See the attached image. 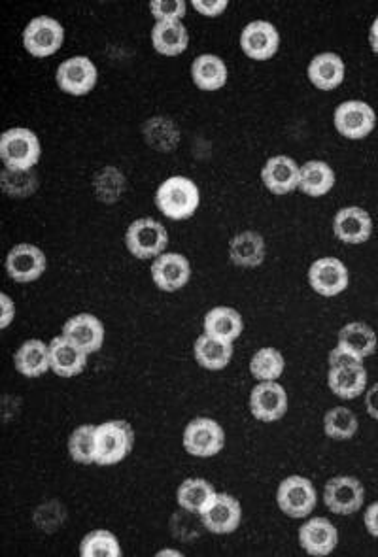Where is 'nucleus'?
Segmentation results:
<instances>
[{
    "label": "nucleus",
    "mask_w": 378,
    "mask_h": 557,
    "mask_svg": "<svg viewBox=\"0 0 378 557\" xmlns=\"http://www.w3.org/2000/svg\"><path fill=\"white\" fill-rule=\"evenodd\" d=\"M155 206L167 220L186 221L199 210L201 191L186 176H171L157 187Z\"/></svg>",
    "instance_id": "1"
},
{
    "label": "nucleus",
    "mask_w": 378,
    "mask_h": 557,
    "mask_svg": "<svg viewBox=\"0 0 378 557\" xmlns=\"http://www.w3.org/2000/svg\"><path fill=\"white\" fill-rule=\"evenodd\" d=\"M135 446V429L125 420H110L95 429V465L114 467L125 461Z\"/></svg>",
    "instance_id": "2"
},
{
    "label": "nucleus",
    "mask_w": 378,
    "mask_h": 557,
    "mask_svg": "<svg viewBox=\"0 0 378 557\" xmlns=\"http://www.w3.org/2000/svg\"><path fill=\"white\" fill-rule=\"evenodd\" d=\"M42 155L36 133L27 127H14L0 136V159L4 169L27 172L35 169Z\"/></svg>",
    "instance_id": "3"
},
{
    "label": "nucleus",
    "mask_w": 378,
    "mask_h": 557,
    "mask_svg": "<svg viewBox=\"0 0 378 557\" xmlns=\"http://www.w3.org/2000/svg\"><path fill=\"white\" fill-rule=\"evenodd\" d=\"M125 246L140 261L157 259L169 248L167 227L154 218H138L125 231Z\"/></svg>",
    "instance_id": "4"
},
{
    "label": "nucleus",
    "mask_w": 378,
    "mask_h": 557,
    "mask_svg": "<svg viewBox=\"0 0 378 557\" xmlns=\"http://www.w3.org/2000/svg\"><path fill=\"white\" fill-rule=\"evenodd\" d=\"M318 503V493L307 476L292 474L284 478L276 490V505L293 520H305Z\"/></svg>",
    "instance_id": "5"
},
{
    "label": "nucleus",
    "mask_w": 378,
    "mask_h": 557,
    "mask_svg": "<svg viewBox=\"0 0 378 557\" xmlns=\"http://www.w3.org/2000/svg\"><path fill=\"white\" fill-rule=\"evenodd\" d=\"M65 29L63 25L50 16H38L31 19L23 31V48L31 57L46 59L63 48Z\"/></svg>",
    "instance_id": "6"
},
{
    "label": "nucleus",
    "mask_w": 378,
    "mask_h": 557,
    "mask_svg": "<svg viewBox=\"0 0 378 557\" xmlns=\"http://www.w3.org/2000/svg\"><path fill=\"white\" fill-rule=\"evenodd\" d=\"M182 444L189 456H218L225 446L224 427L212 418L199 416L186 425L184 435H182Z\"/></svg>",
    "instance_id": "7"
},
{
    "label": "nucleus",
    "mask_w": 378,
    "mask_h": 557,
    "mask_svg": "<svg viewBox=\"0 0 378 557\" xmlns=\"http://www.w3.org/2000/svg\"><path fill=\"white\" fill-rule=\"evenodd\" d=\"M365 503V488L356 476H333L324 486V505L337 516H352Z\"/></svg>",
    "instance_id": "8"
},
{
    "label": "nucleus",
    "mask_w": 378,
    "mask_h": 557,
    "mask_svg": "<svg viewBox=\"0 0 378 557\" xmlns=\"http://www.w3.org/2000/svg\"><path fill=\"white\" fill-rule=\"evenodd\" d=\"M333 125L339 135L348 140H363L377 127V112L363 101H346L337 106Z\"/></svg>",
    "instance_id": "9"
},
{
    "label": "nucleus",
    "mask_w": 378,
    "mask_h": 557,
    "mask_svg": "<svg viewBox=\"0 0 378 557\" xmlns=\"http://www.w3.org/2000/svg\"><path fill=\"white\" fill-rule=\"evenodd\" d=\"M97 80H99V70L86 55H76L63 61L55 74L57 87L72 97L89 95L95 89Z\"/></svg>",
    "instance_id": "10"
},
{
    "label": "nucleus",
    "mask_w": 378,
    "mask_h": 557,
    "mask_svg": "<svg viewBox=\"0 0 378 557\" xmlns=\"http://www.w3.org/2000/svg\"><path fill=\"white\" fill-rule=\"evenodd\" d=\"M309 284L314 293L331 299L348 289L350 272L341 259L320 257L309 267Z\"/></svg>",
    "instance_id": "11"
},
{
    "label": "nucleus",
    "mask_w": 378,
    "mask_h": 557,
    "mask_svg": "<svg viewBox=\"0 0 378 557\" xmlns=\"http://www.w3.org/2000/svg\"><path fill=\"white\" fill-rule=\"evenodd\" d=\"M48 269L46 254L29 242L16 244L6 257V272L18 284H33Z\"/></svg>",
    "instance_id": "12"
},
{
    "label": "nucleus",
    "mask_w": 378,
    "mask_h": 557,
    "mask_svg": "<svg viewBox=\"0 0 378 557\" xmlns=\"http://www.w3.org/2000/svg\"><path fill=\"white\" fill-rule=\"evenodd\" d=\"M280 48V33L271 21L256 19L246 23L241 33V50L252 61H269Z\"/></svg>",
    "instance_id": "13"
},
{
    "label": "nucleus",
    "mask_w": 378,
    "mask_h": 557,
    "mask_svg": "<svg viewBox=\"0 0 378 557\" xmlns=\"http://www.w3.org/2000/svg\"><path fill=\"white\" fill-rule=\"evenodd\" d=\"M199 518L212 535H231L241 527V501L231 493H216L214 501Z\"/></svg>",
    "instance_id": "14"
},
{
    "label": "nucleus",
    "mask_w": 378,
    "mask_h": 557,
    "mask_svg": "<svg viewBox=\"0 0 378 557\" xmlns=\"http://www.w3.org/2000/svg\"><path fill=\"white\" fill-rule=\"evenodd\" d=\"M299 546L307 556H331L339 546V529L324 516L310 518L299 527Z\"/></svg>",
    "instance_id": "15"
},
{
    "label": "nucleus",
    "mask_w": 378,
    "mask_h": 557,
    "mask_svg": "<svg viewBox=\"0 0 378 557\" xmlns=\"http://www.w3.org/2000/svg\"><path fill=\"white\" fill-rule=\"evenodd\" d=\"M250 412L263 423L280 422L288 412V393L278 382H259L250 393Z\"/></svg>",
    "instance_id": "16"
},
{
    "label": "nucleus",
    "mask_w": 378,
    "mask_h": 557,
    "mask_svg": "<svg viewBox=\"0 0 378 557\" xmlns=\"http://www.w3.org/2000/svg\"><path fill=\"white\" fill-rule=\"evenodd\" d=\"M301 167L290 155H273L261 169V182L273 195H290L299 189Z\"/></svg>",
    "instance_id": "17"
},
{
    "label": "nucleus",
    "mask_w": 378,
    "mask_h": 557,
    "mask_svg": "<svg viewBox=\"0 0 378 557\" xmlns=\"http://www.w3.org/2000/svg\"><path fill=\"white\" fill-rule=\"evenodd\" d=\"M150 274H152L155 286L159 287L161 291L174 293V291H180L182 287L188 286L189 278H191V265H189L186 255L165 252L154 259Z\"/></svg>",
    "instance_id": "18"
},
{
    "label": "nucleus",
    "mask_w": 378,
    "mask_h": 557,
    "mask_svg": "<svg viewBox=\"0 0 378 557\" xmlns=\"http://www.w3.org/2000/svg\"><path fill=\"white\" fill-rule=\"evenodd\" d=\"M333 235L344 244H363L373 235V218L360 206L341 208L333 218Z\"/></svg>",
    "instance_id": "19"
},
{
    "label": "nucleus",
    "mask_w": 378,
    "mask_h": 557,
    "mask_svg": "<svg viewBox=\"0 0 378 557\" xmlns=\"http://www.w3.org/2000/svg\"><path fill=\"white\" fill-rule=\"evenodd\" d=\"M63 337L69 338L86 354H97L104 344V325L93 314H76L63 325Z\"/></svg>",
    "instance_id": "20"
},
{
    "label": "nucleus",
    "mask_w": 378,
    "mask_h": 557,
    "mask_svg": "<svg viewBox=\"0 0 378 557\" xmlns=\"http://www.w3.org/2000/svg\"><path fill=\"white\" fill-rule=\"evenodd\" d=\"M327 386L339 399L350 401L360 397L367 388V369L363 363H346L339 367H329Z\"/></svg>",
    "instance_id": "21"
},
{
    "label": "nucleus",
    "mask_w": 378,
    "mask_h": 557,
    "mask_svg": "<svg viewBox=\"0 0 378 557\" xmlns=\"http://www.w3.org/2000/svg\"><path fill=\"white\" fill-rule=\"evenodd\" d=\"M265 257L267 244L258 231H242L229 240V259L239 269H258Z\"/></svg>",
    "instance_id": "22"
},
{
    "label": "nucleus",
    "mask_w": 378,
    "mask_h": 557,
    "mask_svg": "<svg viewBox=\"0 0 378 557\" xmlns=\"http://www.w3.org/2000/svg\"><path fill=\"white\" fill-rule=\"evenodd\" d=\"M87 357L84 350L72 344L69 338L59 335L50 340V363L52 372L61 378H74L86 371Z\"/></svg>",
    "instance_id": "23"
},
{
    "label": "nucleus",
    "mask_w": 378,
    "mask_h": 557,
    "mask_svg": "<svg viewBox=\"0 0 378 557\" xmlns=\"http://www.w3.org/2000/svg\"><path fill=\"white\" fill-rule=\"evenodd\" d=\"M377 333L363 321H350L339 331L337 348L352 355L354 359L363 361L377 352Z\"/></svg>",
    "instance_id": "24"
},
{
    "label": "nucleus",
    "mask_w": 378,
    "mask_h": 557,
    "mask_svg": "<svg viewBox=\"0 0 378 557\" xmlns=\"http://www.w3.org/2000/svg\"><path fill=\"white\" fill-rule=\"evenodd\" d=\"M310 84L320 91H333L343 84L346 67L341 55L333 51L318 53L307 68Z\"/></svg>",
    "instance_id": "25"
},
{
    "label": "nucleus",
    "mask_w": 378,
    "mask_h": 557,
    "mask_svg": "<svg viewBox=\"0 0 378 557\" xmlns=\"http://www.w3.org/2000/svg\"><path fill=\"white\" fill-rule=\"evenodd\" d=\"M191 80L201 91H220L229 80V70L222 57L201 53L191 63Z\"/></svg>",
    "instance_id": "26"
},
{
    "label": "nucleus",
    "mask_w": 378,
    "mask_h": 557,
    "mask_svg": "<svg viewBox=\"0 0 378 557\" xmlns=\"http://www.w3.org/2000/svg\"><path fill=\"white\" fill-rule=\"evenodd\" d=\"M14 365H16V371L25 378H38V376L52 371L50 344H46L38 338L25 340L14 355Z\"/></svg>",
    "instance_id": "27"
},
{
    "label": "nucleus",
    "mask_w": 378,
    "mask_h": 557,
    "mask_svg": "<svg viewBox=\"0 0 378 557\" xmlns=\"http://www.w3.org/2000/svg\"><path fill=\"white\" fill-rule=\"evenodd\" d=\"M203 327L208 337L233 344L244 331V321L239 310L231 306H214L212 310H208Z\"/></svg>",
    "instance_id": "28"
},
{
    "label": "nucleus",
    "mask_w": 378,
    "mask_h": 557,
    "mask_svg": "<svg viewBox=\"0 0 378 557\" xmlns=\"http://www.w3.org/2000/svg\"><path fill=\"white\" fill-rule=\"evenodd\" d=\"M235 348L231 342H222L203 333L193 344V355L199 367L207 371H224L231 363Z\"/></svg>",
    "instance_id": "29"
},
{
    "label": "nucleus",
    "mask_w": 378,
    "mask_h": 557,
    "mask_svg": "<svg viewBox=\"0 0 378 557\" xmlns=\"http://www.w3.org/2000/svg\"><path fill=\"white\" fill-rule=\"evenodd\" d=\"M152 46L163 57H178L188 50L189 33L182 21L155 23L152 27Z\"/></svg>",
    "instance_id": "30"
},
{
    "label": "nucleus",
    "mask_w": 378,
    "mask_h": 557,
    "mask_svg": "<svg viewBox=\"0 0 378 557\" xmlns=\"http://www.w3.org/2000/svg\"><path fill=\"white\" fill-rule=\"evenodd\" d=\"M216 488L205 478H186L176 490V503L189 514L201 516L216 497Z\"/></svg>",
    "instance_id": "31"
},
{
    "label": "nucleus",
    "mask_w": 378,
    "mask_h": 557,
    "mask_svg": "<svg viewBox=\"0 0 378 557\" xmlns=\"http://www.w3.org/2000/svg\"><path fill=\"white\" fill-rule=\"evenodd\" d=\"M337 184L335 170L329 167L326 161L312 159L303 163L301 176H299V191L307 197H324Z\"/></svg>",
    "instance_id": "32"
},
{
    "label": "nucleus",
    "mask_w": 378,
    "mask_h": 557,
    "mask_svg": "<svg viewBox=\"0 0 378 557\" xmlns=\"http://www.w3.org/2000/svg\"><path fill=\"white\" fill-rule=\"evenodd\" d=\"M286 359L280 350L276 348H261L250 359V374L258 382H278V378L284 374Z\"/></svg>",
    "instance_id": "33"
},
{
    "label": "nucleus",
    "mask_w": 378,
    "mask_h": 557,
    "mask_svg": "<svg viewBox=\"0 0 378 557\" xmlns=\"http://www.w3.org/2000/svg\"><path fill=\"white\" fill-rule=\"evenodd\" d=\"M358 429H360L358 416L346 406H335V408L327 410L326 416H324V433L329 439H354Z\"/></svg>",
    "instance_id": "34"
},
{
    "label": "nucleus",
    "mask_w": 378,
    "mask_h": 557,
    "mask_svg": "<svg viewBox=\"0 0 378 557\" xmlns=\"http://www.w3.org/2000/svg\"><path fill=\"white\" fill-rule=\"evenodd\" d=\"M80 556L82 557H121V544L112 531L95 529L89 531L80 542Z\"/></svg>",
    "instance_id": "35"
},
{
    "label": "nucleus",
    "mask_w": 378,
    "mask_h": 557,
    "mask_svg": "<svg viewBox=\"0 0 378 557\" xmlns=\"http://www.w3.org/2000/svg\"><path fill=\"white\" fill-rule=\"evenodd\" d=\"M95 429L97 425L84 423L69 437V456L78 465H95Z\"/></svg>",
    "instance_id": "36"
},
{
    "label": "nucleus",
    "mask_w": 378,
    "mask_h": 557,
    "mask_svg": "<svg viewBox=\"0 0 378 557\" xmlns=\"http://www.w3.org/2000/svg\"><path fill=\"white\" fill-rule=\"evenodd\" d=\"M95 191L97 197L106 204L116 203L125 189V178L120 170L114 167H108L101 172H97L95 176Z\"/></svg>",
    "instance_id": "37"
},
{
    "label": "nucleus",
    "mask_w": 378,
    "mask_h": 557,
    "mask_svg": "<svg viewBox=\"0 0 378 557\" xmlns=\"http://www.w3.org/2000/svg\"><path fill=\"white\" fill-rule=\"evenodd\" d=\"M2 187H4V193L10 197H27V195L35 193L38 180H36L33 170L16 172V170L4 169Z\"/></svg>",
    "instance_id": "38"
},
{
    "label": "nucleus",
    "mask_w": 378,
    "mask_h": 557,
    "mask_svg": "<svg viewBox=\"0 0 378 557\" xmlns=\"http://www.w3.org/2000/svg\"><path fill=\"white\" fill-rule=\"evenodd\" d=\"M150 12L154 16L155 23L182 21L188 14V2L186 0H152Z\"/></svg>",
    "instance_id": "39"
},
{
    "label": "nucleus",
    "mask_w": 378,
    "mask_h": 557,
    "mask_svg": "<svg viewBox=\"0 0 378 557\" xmlns=\"http://www.w3.org/2000/svg\"><path fill=\"white\" fill-rule=\"evenodd\" d=\"M191 6L197 14L205 17H218L224 14L229 6L227 0H193Z\"/></svg>",
    "instance_id": "40"
},
{
    "label": "nucleus",
    "mask_w": 378,
    "mask_h": 557,
    "mask_svg": "<svg viewBox=\"0 0 378 557\" xmlns=\"http://www.w3.org/2000/svg\"><path fill=\"white\" fill-rule=\"evenodd\" d=\"M363 525L371 537L378 539V501L371 503L363 512Z\"/></svg>",
    "instance_id": "41"
},
{
    "label": "nucleus",
    "mask_w": 378,
    "mask_h": 557,
    "mask_svg": "<svg viewBox=\"0 0 378 557\" xmlns=\"http://www.w3.org/2000/svg\"><path fill=\"white\" fill-rule=\"evenodd\" d=\"M0 304H2V329H8L10 323L16 318V303L6 295V293H0Z\"/></svg>",
    "instance_id": "42"
},
{
    "label": "nucleus",
    "mask_w": 378,
    "mask_h": 557,
    "mask_svg": "<svg viewBox=\"0 0 378 557\" xmlns=\"http://www.w3.org/2000/svg\"><path fill=\"white\" fill-rule=\"evenodd\" d=\"M365 410L375 422H378V382L365 393Z\"/></svg>",
    "instance_id": "43"
},
{
    "label": "nucleus",
    "mask_w": 378,
    "mask_h": 557,
    "mask_svg": "<svg viewBox=\"0 0 378 557\" xmlns=\"http://www.w3.org/2000/svg\"><path fill=\"white\" fill-rule=\"evenodd\" d=\"M369 46L375 55H378V16L375 17L371 29H369Z\"/></svg>",
    "instance_id": "44"
}]
</instances>
